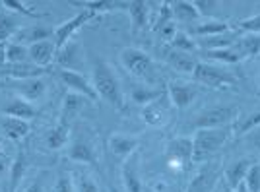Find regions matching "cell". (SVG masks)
<instances>
[{
  "label": "cell",
  "instance_id": "cell-23",
  "mask_svg": "<svg viewBox=\"0 0 260 192\" xmlns=\"http://www.w3.org/2000/svg\"><path fill=\"white\" fill-rule=\"evenodd\" d=\"M84 103H87L86 97L78 95V93H72L68 91L62 99V107H60V115H58V122H64V124H70L72 118L76 117L78 113L82 111Z\"/></svg>",
  "mask_w": 260,
  "mask_h": 192
},
{
  "label": "cell",
  "instance_id": "cell-43",
  "mask_svg": "<svg viewBox=\"0 0 260 192\" xmlns=\"http://www.w3.org/2000/svg\"><path fill=\"white\" fill-rule=\"evenodd\" d=\"M239 29L245 33H258L260 35V14H254V16H249V18H243L239 20Z\"/></svg>",
  "mask_w": 260,
  "mask_h": 192
},
{
  "label": "cell",
  "instance_id": "cell-33",
  "mask_svg": "<svg viewBox=\"0 0 260 192\" xmlns=\"http://www.w3.org/2000/svg\"><path fill=\"white\" fill-rule=\"evenodd\" d=\"M200 56H204L206 60H214V62H223V64H237V62L243 60V56H241V53L235 49V45H233V47H229V49L202 51Z\"/></svg>",
  "mask_w": 260,
  "mask_h": 192
},
{
  "label": "cell",
  "instance_id": "cell-47",
  "mask_svg": "<svg viewBox=\"0 0 260 192\" xmlns=\"http://www.w3.org/2000/svg\"><path fill=\"white\" fill-rule=\"evenodd\" d=\"M23 192H45V188H43V182L41 181H35V182H31L27 188Z\"/></svg>",
  "mask_w": 260,
  "mask_h": 192
},
{
  "label": "cell",
  "instance_id": "cell-18",
  "mask_svg": "<svg viewBox=\"0 0 260 192\" xmlns=\"http://www.w3.org/2000/svg\"><path fill=\"white\" fill-rule=\"evenodd\" d=\"M140 148V138L138 136H126V134H113L109 138V149L117 157H128L130 153L138 151Z\"/></svg>",
  "mask_w": 260,
  "mask_h": 192
},
{
  "label": "cell",
  "instance_id": "cell-22",
  "mask_svg": "<svg viewBox=\"0 0 260 192\" xmlns=\"http://www.w3.org/2000/svg\"><path fill=\"white\" fill-rule=\"evenodd\" d=\"M2 113H4L6 117L20 118V120H27V122L39 115V111H37L31 103H27L25 99H22V97H14L8 105L2 109Z\"/></svg>",
  "mask_w": 260,
  "mask_h": 192
},
{
  "label": "cell",
  "instance_id": "cell-3",
  "mask_svg": "<svg viewBox=\"0 0 260 192\" xmlns=\"http://www.w3.org/2000/svg\"><path fill=\"white\" fill-rule=\"evenodd\" d=\"M120 66L134 76L136 80H142L146 84H155L157 82V70L155 62L148 53L136 47H126L120 51Z\"/></svg>",
  "mask_w": 260,
  "mask_h": 192
},
{
  "label": "cell",
  "instance_id": "cell-42",
  "mask_svg": "<svg viewBox=\"0 0 260 192\" xmlns=\"http://www.w3.org/2000/svg\"><path fill=\"white\" fill-rule=\"evenodd\" d=\"M175 21L173 12H171V2H161V10L157 14V20L153 21V31H159L167 23Z\"/></svg>",
  "mask_w": 260,
  "mask_h": 192
},
{
  "label": "cell",
  "instance_id": "cell-5",
  "mask_svg": "<svg viewBox=\"0 0 260 192\" xmlns=\"http://www.w3.org/2000/svg\"><path fill=\"white\" fill-rule=\"evenodd\" d=\"M241 117V111L233 105H214L200 111L194 117L190 126L194 130H204V128H223L231 126L237 118Z\"/></svg>",
  "mask_w": 260,
  "mask_h": 192
},
{
  "label": "cell",
  "instance_id": "cell-9",
  "mask_svg": "<svg viewBox=\"0 0 260 192\" xmlns=\"http://www.w3.org/2000/svg\"><path fill=\"white\" fill-rule=\"evenodd\" d=\"M159 58L167 66H171L173 70H177V72H183V74H190V76L194 72L196 64H198V58H196L194 54L177 51V49L169 47V45L159 47Z\"/></svg>",
  "mask_w": 260,
  "mask_h": 192
},
{
  "label": "cell",
  "instance_id": "cell-50",
  "mask_svg": "<svg viewBox=\"0 0 260 192\" xmlns=\"http://www.w3.org/2000/svg\"><path fill=\"white\" fill-rule=\"evenodd\" d=\"M219 192H235V190H233V188H229L228 184H221V186H219Z\"/></svg>",
  "mask_w": 260,
  "mask_h": 192
},
{
  "label": "cell",
  "instance_id": "cell-16",
  "mask_svg": "<svg viewBox=\"0 0 260 192\" xmlns=\"http://www.w3.org/2000/svg\"><path fill=\"white\" fill-rule=\"evenodd\" d=\"M231 31V25L228 21L221 20H204V21H196L190 25V35L194 39H204V37H214V35H221V33Z\"/></svg>",
  "mask_w": 260,
  "mask_h": 192
},
{
  "label": "cell",
  "instance_id": "cell-24",
  "mask_svg": "<svg viewBox=\"0 0 260 192\" xmlns=\"http://www.w3.org/2000/svg\"><path fill=\"white\" fill-rule=\"evenodd\" d=\"M239 39V33L228 31L221 35H214V37H204V39H196L198 49L202 51H217V49H229L233 47Z\"/></svg>",
  "mask_w": 260,
  "mask_h": 192
},
{
  "label": "cell",
  "instance_id": "cell-27",
  "mask_svg": "<svg viewBox=\"0 0 260 192\" xmlns=\"http://www.w3.org/2000/svg\"><path fill=\"white\" fill-rule=\"evenodd\" d=\"M252 165V161L250 159H239L235 161L233 165H229L228 169H225V184H228L229 188H233V190H237L239 184H243L245 182V177H247V171L249 167Z\"/></svg>",
  "mask_w": 260,
  "mask_h": 192
},
{
  "label": "cell",
  "instance_id": "cell-36",
  "mask_svg": "<svg viewBox=\"0 0 260 192\" xmlns=\"http://www.w3.org/2000/svg\"><path fill=\"white\" fill-rule=\"evenodd\" d=\"M167 45L177 49V51H183V53H188V54L198 53V43H196V39L188 31H179L177 29L175 37Z\"/></svg>",
  "mask_w": 260,
  "mask_h": 192
},
{
  "label": "cell",
  "instance_id": "cell-28",
  "mask_svg": "<svg viewBox=\"0 0 260 192\" xmlns=\"http://www.w3.org/2000/svg\"><path fill=\"white\" fill-rule=\"evenodd\" d=\"M163 95V89L161 87H152V85H134L130 89V99L132 103L136 105H150V103H155L159 97Z\"/></svg>",
  "mask_w": 260,
  "mask_h": 192
},
{
  "label": "cell",
  "instance_id": "cell-15",
  "mask_svg": "<svg viewBox=\"0 0 260 192\" xmlns=\"http://www.w3.org/2000/svg\"><path fill=\"white\" fill-rule=\"evenodd\" d=\"M14 91H16V97H22L27 103H35V101H41L47 93V84L43 82V78L22 80L14 84Z\"/></svg>",
  "mask_w": 260,
  "mask_h": 192
},
{
  "label": "cell",
  "instance_id": "cell-39",
  "mask_svg": "<svg viewBox=\"0 0 260 192\" xmlns=\"http://www.w3.org/2000/svg\"><path fill=\"white\" fill-rule=\"evenodd\" d=\"M6 62L10 64L29 62V51H27V47L18 45V43H8L6 45Z\"/></svg>",
  "mask_w": 260,
  "mask_h": 192
},
{
  "label": "cell",
  "instance_id": "cell-53",
  "mask_svg": "<svg viewBox=\"0 0 260 192\" xmlns=\"http://www.w3.org/2000/svg\"><path fill=\"white\" fill-rule=\"evenodd\" d=\"M214 192H219V188H216V190H214Z\"/></svg>",
  "mask_w": 260,
  "mask_h": 192
},
{
  "label": "cell",
  "instance_id": "cell-30",
  "mask_svg": "<svg viewBox=\"0 0 260 192\" xmlns=\"http://www.w3.org/2000/svg\"><path fill=\"white\" fill-rule=\"evenodd\" d=\"M260 128V111H254V113H249L245 117H239L233 124H231V134L235 138H241V136H249L252 130Z\"/></svg>",
  "mask_w": 260,
  "mask_h": 192
},
{
  "label": "cell",
  "instance_id": "cell-25",
  "mask_svg": "<svg viewBox=\"0 0 260 192\" xmlns=\"http://www.w3.org/2000/svg\"><path fill=\"white\" fill-rule=\"evenodd\" d=\"M25 171H27V155H25L23 149H20L10 165L8 192H18V188H20V184H22V181H23V177H25Z\"/></svg>",
  "mask_w": 260,
  "mask_h": 192
},
{
  "label": "cell",
  "instance_id": "cell-20",
  "mask_svg": "<svg viewBox=\"0 0 260 192\" xmlns=\"http://www.w3.org/2000/svg\"><path fill=\"white\" fill-rule=\"evenodd\" d=\"M68 159L74 163H84V165H95V149L84 138H78L72 142L68 149Z\"/></svg>",
  "mask_w": 260,
  "mask_h": 192
},
{
  "label": "cell",
  "instance_id": "cell-44",
  "mask_svg": "<svg viewBox=\"0 0 260 192\" xmlns=\"http://www.w3.org/2000/svg\"><path fill=\"white\" fill-rule=\"evenodd\" d=\"M192 4H194V8L198 10V14H200V18H208L210 20V14H212V10L217 6V2H214V0H192Z\"/></svg>",
  "mask_w": 260,
  "mask_h": 192
},
{
  "label": "cell",
  "instance_id": "cell-21",
  "mask_svg": "<svg viewBox=\"0 0 260 192\" xmlns=\"http://www.w3.org/2000/svg\"><path fill=\"white\" fill-rule=\"evenodd\" d=\"M126 12L132 21V29L138 33L142 29H146L148 20H150V4L144 2V0H132L126 2Z\"/></svg>",
  "mask_w": 260,
  "mask_h": 192
},
{
  "label": "cell",
  "instance_id": "cell-7",
  "mask_svg": "<svg viewBox=\"0 0 260 192\" xmlns=\"http://www.w3.org/2000/svg\"><path fill=\"white\" fill-rule=\"evenodd\" d=\"M93 18H98V14H95V12L82 10L80 14H76L72 20L62 21V23L54 29V35H53V41H54V45H56V51H60L66 43L72 41L74 33H76L78 29H82L87 21H91Z\"/></svg>",
  "mask_w": 260,
  "mask_h": 192
},
{
  "label": "cell",
  "instance_id": "cell-37",
  "mask_svg": "<svg viewBox=\"0 0 260 192\" xmlns=\"http://www.w3.org/2000/svg\"><path fill=\"white\" fill-rule=\"evenodd\" d=\"M70 179H72L74 192H99V186L95 184V181L89 175H86L84 171H72Z\"/></svg>",
  "mask_w": 260,
  "mask_h": 192
},
{
  "label": "cell",
  "instance_id": "cell-54",
  "mask_svg": "<svg viewBox=\"0 0 260 192\" xmlns=\"http://www.w3.org/2000/svg\"><path fill=\"white\" fill-rule=\"evenodd\" d=\"M175 192H183V190H175Z\"/></svg>",
  "mask_w": 260,
  "mask_h": 192
},
{
  "label": "cell",
  "instance_id": "cell-51",
  "mask_svg": "<svg viewBox=\"0 0 260 192\" xmlns=\"http://www.w3.org/2000/svg\"><path fill=\"white\" fill-rule=\"evenodd\" d=\"M235 192H247V188H245V184H239L237 190H235Z\"/></svg>",
  "mask_w": 260,
  "mask_h": 192
},
{
  "label": "cell",
  "instance_id": "cell-14",
  "mask_svg": "<svg viewBox=\"0 0 260 192\" xmlns=\"http://www.w3.org/2000/svg\"><path fill=\"white\" fill-rule=\"evenodd\" d=\"M54 35V29L49 27V25H43V23H35V25H25V27H20L18 33L14 35V43L18 45H23V47H31L39 41H47Z\"/></svg>",
  "mask_w": 260,
  "mask_h": 192
},
{
  "label": "cell",
  "instance_id": "cell-29",
  "mask_svg": "<svg viewBox=\"0 0 260 192\" xmlns=\"http://www.w3.org/2000/svg\"><path fill=\"white\" fill-rule=\"evenodd\" d=\"M171 12H173V18L181 23H196L200 20V14L194 8L192 2L188 0H177V2H171Z\"/></svg>",
  "mask_w": 260,
  "mask_h": 192
},
{
  "label": "cell",
  "instance_id": "cell-35",
  "mask_svg": "<svg viewBox=\"0 0 260 192\" xmlns=\"http://www.w3.org/2000/svg\"><path fill=\"white\" fill-rule=\"evenodd\" d=\"M20 29L18 20L8 10H0V43H6L14 39V35Z\"/></svg>",
  "mask_w": 260,
  "mask_h": 192
},
{
  "label": "cell",
  "instance_id": "cell-40",
  "mask_svg": "<svg viewBox=\"0 0 260 192\" xmlns=\"http://www.w3.org/2000/svg\"><path fill=\"white\" fill-rule=\"evenodd\" d=\"M0 6L6 8V10H14V12H18V14H23V16L31 18V20L47 18V14H43V12H33L31 8H27V6H25L23 2H20V0H2Z\"/></svg>",
  "mask_w": 260,
  "mask_h": 192
},
{
  "label": "cell",
  "instance_id": "cell-17",
  "mask_svg": "<svg viewBox=\"0 0 260 192\" xmlns=\"http://www.w3.org/2000/svg\"><path fill=\"white\" fill-rule=\"evenodd\" d=\"M27 51H29V62L49 68V64L53 62V58L56 56V45L53 39H47V41H39L27 47Z\"/></svg>",
  "mask_w": 260,
  "mask_h": 192
},
{
  "label": "cell",
  "instance_id": "cell-2",
  "mask_svg": "<svg viewBox=\"0 0 260 192\" xmlns=\"http://www.w3.org/2000/svg\"><path fill=\"white\" fill-rule=\"evenodd\" d=\"M231 136H233L231 126L194 130V136H192V161L200 163V161L214 157L217 151L228 144V140Z\"/></svg>",
  "mask_w": 260,
  "mask_h": 192
},
{
  "label": "cell",
  "instance_id": "cell-4",
  "mask_svg": "<svg viewBox=\"0 0 260 192\" xmlns=\"http://www.w3.org/2000/svg\"><path fill=\"white\" fill-rule=\"evenodd\" d=\"M192 78H194L196 84L208 85L214 89H231L239 84L237 76L233 72L225 70L223 66L204 62V60H198L194 72H192Z\"/></svg>",
  "mask_w": 260,
  "mask_h": 192
},
{
  "label": "cell",
  "instance_id": "cell-6",
  "mask_svg": "<svg viewBox=\"0 0 260 192\" xmlns=\"http://www.w3.org/2000/svg\"><path fill=\"white\" fill-rule=\"evenodd\" d=\"M165 157L173 171H183L192 163V138L190 136H177L167 142Z\"/></svg>",
  "mask_w": 260,
  "mask_h": 192
},
{
  "label": "cell",
  "instance_id": "cell-31",
  "mask_svg": "<svg viewBox=\"0 0 260 192\" xmlns=\"http://www.w3.org/2000/svg\"><path fill=\"white\" fill-rule=\"evenodd\" d=\"M78 8L91 10L95 14H105V12H119L126 10V2H113V0H84V2H72Z\"/></svg>",
  "mask_w": 260,
  "mask_h": 192
},
{
  "label": "cell",
  "instance_id": "cell-12",
  "mask_svg": "<svg viewBox=\"0 0 260 192\" xmlns=\"http://www.w3.org/2000/svg\"><path fill=\"white\" fill-rule=\"evenodd\" d=\"M219 177H221L219 169H217L216 165L208 163V165L200 167L192 175V179H190V182H188V186H186L184 192H214L217 188Z\"/></svg>",
  "mask_w": 260,
  "mask_h": 192
},
{
  "label": "cell",
  "instance_id": "cell-41",
  "mask_svg": "<svg viewBox=\"0 0 260 192\" xmlns=\"http://www.w3.org/2000/svg\"><path fill=\"white\" fill-rule=\"evenodd\" d=\"M243 184H245L247 192H260V163L250 165Z\"/></svg>",
  "mask_w": 260,
  "mask_h": 192
},
{
  "label": "cell",
  "instance_id": "cell-32",
  "mask_svg": "<svg viewBox=\"0 0 260 192\" xmlns=\"http://www.w3.org/2000/svg\"><path fill=\"white\" fill-rule=\"evenodd\" d=\"M235 49L241 53L243 58L258 56L260 54V35L258 33H245V35H239L237 43H235Z\"/></svg>",
  "mask_w": 260,
  "mask_h": 192
},
{
  "label": "cell",
  "instance_id": "cell-45",
  "mask_svg": "<svg viewBox=\"0 0 260 192\" xmlns=\"http://www.w3.org/2000/svg\"><path fill=\"white\" fill-rule=\"evenodd\" d=\"M54 192H74V186H72V179L68 175H60L56 179V184H54Z\"/></svg>",
  "mask_w": 260,
  "mask_h": 192
},
{
  "label": "cell",
  "instance_id": "cell-52",
  "mask_svg": "<svg viewBox=\"0 0 260 192\" xmlns=\"http://www.w3.org/2000/svg\"><path fill=\"white\" fill-rule=\"evenodd\" d=\"M0 157H4V149H2V142H0Z\"/></svg>",
  "mask_w": 260,
  "mask_h": 192
},
{
  "label": "cell",
  "instance_id": "cell-10",
  "mask_svg": "<svg viewBox=\"0 0 260 192\" xmlns=\"http://www.w3.org/2000/svg\"><path fill=\"white\" fill-rule=\"evenodd\" d=\"M167 93H169V101L173 103V107H177L179 111H184L198 97V85L181 82V80H171L167 84Z\"/></svg>",
  "mask_w": 260,
  "mask_h": 192
},
{
  "label": "cell",
  "instance_id": "cell-38",
  "mask_svg": "<svg viewBox=\"0 0 260 192\" xmlns=\"http://www.w3.org/2000/svg\"><path fill=\"white\" fill-rule=\"evenodd\" d=\"M142 118L150 126H159L165 122V111L159 107V103H150V105L142 107Z\"/></svg>",
  "mask_w": 260,
  "mask_h": 192
},
{
  "label": "cell",
  "instance_id": "cell-34",
  "mask_svg": "<svg viewBox=\"0 0 260 192\" xmlns=\"http://www.w3.org/2000/svg\"><path fill=\"white\" fill-rule=\"evenodd\" d=\"M68 138H70V124L56 122V126L49 130V134H47V148L62 149L68 144Z\"/></svg>",
  "mask_w": 260,
  "mask_h": 192
},
{
  "label": "cell",
  "instance_id": "cell-19",
  "mask_svg": "<svg viewBox=\"0 0 260 192\" xmlns=\"http://www.w3.org/2000/svg\"><path fill=\"white\" fill-rule=\"evenodd\" d=\"M80 56H82L80 43L70 41V43H66L60 51H56V64H58L62 70H74V72H78Z\"/></svg>",
  "mask_w": 260,
  "mask_h": 192
},
{
  "label": "cell",
  "instance_id": "cell-49",
  "mask_svg": "<svg viewBox=\"0 0 260 192\" xmlns=\"http://www.w3.org/2000/svg\"><path fill=\"white\" fill-rule=\"evenodd\" d=\"M6 64V43H0V68Z\"/></svg>",
  "mask_w": 260,
  "mask_h": 192
},
{
  "label": "cell",
  "instance_id": "cell-8",
  "mask_svg": "<svg viewBox=\"0 0 260 192\" xmlns=\"http://www.w3.org/2000/svg\"><path fill=\"white\" fill-rule=\"evenodd\" d=\"M56 74H58V80H60L72 93H78V95L86 97L87 101H91V103H95V101L99 99L93 84H91L87 78H84L80 72H74V70H62V68H60Z\"/></svg>",
  "mask_w": 260,
  "mask_h": 192
},
{
  "label": "cell",
  "instance_id": "cell-13",
  "mask_svg": "<svg viewBox=\"0 0 260 192\" xmlns=\"http://www.w3.org/2000/svg\"><path fill=\"white\" fill-rule=\"evenodd\" d=\"M49 72H51V68H43V66H37V64H33V62H22V64L6 62L0 68V76L12 78V80H16V82L41 78V76L49 74Z\"/></svg>",
  "mask_w": 260,
  "mask_h": 192
},
{
  "label": "cell",
  "instance_id": "cell-48",
  "mask_svg": "<svg viewBox=\"0 0 260 192\" xmlns=\"http://www.w3.org/2000/svg\"><path fill=\"white\" fill-rule=\"evenodd\" d=\"M10 159L8 157H0V177L6 173V169H10Z\"/></svg>",
  "mask_w": 260,
  "mask_h": 192
},
{
  "label": "cell",
  "instance_id": "cell-46",
  "mask_svg": "<svg viewBox=\"0 0 260 192\" xmlns=\"http://www.w3.org/2000/svg\"><path fill=\"white\" fill-rule=\"evenodd\" d=\"M159 35H161V39L163 41H171V39H173L175 37V33H177V25H175V21H171V23H167V25H165V27H161V29H159Z\"/></svg>",
  "mask_w": 260,
  "mask_h": 192
},
{
  "label": "cell",
  "instance_id": "cell-11",
  "mask_svg": "<svg viewBox=\"0 0 260 192\" xmlns=\"http://www.w3.org/2000/svg\"><path fill=\"white\" fill-rule=\"evenodd\" d=\"M120 179H122L126 192H144V182L140 177V151L130 153L128 157L122 161Z\"/></svg>",
  "mask_w": 260,
  "mask_h": 192
},
{
  "label": "cell",
  "instance_id": "cell-1",
  "mask_svg": "<svg viewBox=\"0 0 260 192\" xmlns=\"http://www.w3.org/2000/svg\"><path fill=\"white\" fill-rule=\"evenodd\" d=\"M91 84L95 87L98 95L107 101L109 105H113L119 111H126V97L122 91L119 78L115 74V70L111 68V64L103 58H93L91 62Z\"/></svg>",
  "mask_w": 260,
  "mask_h": 192
},
{
  "label": "cell",
  "instance_id": "cell-26",
  "mask_svg": "<svg viewBox=\"0 0 260 192\" xmlns=\"http://www.w3.org/2000/svg\"><path fill=\"white\" fill-rule=\"evenodd\" d=\"M2 130H4V136L12 142H22L29 130H31V124L27 120H20V118H12L6 117L2 120Z\"/></svg>",
  "mask_w": 260,
  "mask_h": 192
}]
</instances>
